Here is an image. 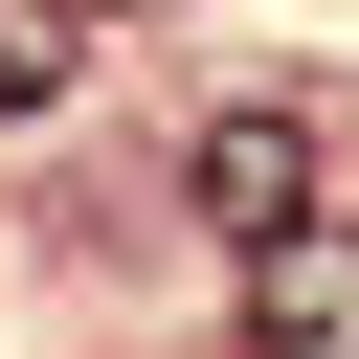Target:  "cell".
Segmentation results:
<instances>
[{
    "label": "cell",
    "mask_w": 359,
    "mask_h": 359,
    "mask_svg": "<svg viewBox=\"0 0 359 359\" xmlns=\"http://www.w3.org/2000/svg\"><path fill=\"white\" fill-rule=\"evenodd\" d=\"M180 180H202V224H224V247H269V224H314V112H292V90H247V112H202V157H180Z\"/></svg>",
    "instance_id": "1"
},
{
    "label": "cell",
    "mask_w": 359,
    "mask_h": 359,
    "mask_svg": "<svg viewBox=\"0 0 359 359\" xmlns=\"http://www.w3.org/2000/svg\"><path fill=\"white\" fill-rule=\"evenodd\" d=\"M247 337H269V359H359V224H337V202L247 247Z\"/></svg>",
    "instance_id": "2"
},
{
    "label": "cell",
    "mask_w": 359,
    "mask_h": 359,
    "mask_svg": "<svg viewBox=\"0 0 359 359\" xmlns=\"http://www.w3.org/2000/svg\"><path fill=\"white\" fill-rule=\"evenodd\" d=\"M90 90V0H0V112H67Z\"/></svg>",
    "instance_id": "3"
}]
</instances>
